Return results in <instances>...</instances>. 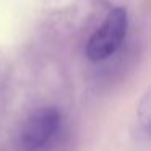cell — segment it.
Listing matches in <instances>:
<instances>
[{"instance_id":"cell-1","label":"cell","mask_w":151,"mask_h":151,"mask_svg":"<svg viewBox=\"0 0 151 151\" xmlns=\"http://www.w3.org/2000/svg\"><path fill=\"white\" fill-rule=\"evenodd\" d=\"M62 128V112L54 106H44L31 112L21 125L18 145L21 151H49Z\"/></svg>"},{"instance_id":"cell-2","label":"cell","mask_w":151,"mask_h":151,"mask_svg":"<svg viewBox=\"0 0 151 151\" xmlns=\"http://www.w3.org/2000/svg\"><path fill=\"white\" fill-rule=\"evenodd\" d=\"M128 31V13L124 7H115L107 13L101 26L91 34L86 44V57L91 62H102L119 50Z\"/></svg>"},{"instance_id":"cell-3","label":"cell","mask_w":151,"mask_h":151,"mask_svg":"<svg viewBox=\"0 0 151 151\" xmlns=\"http://www.w3.org/2000/svg\"><path fill=\"white\" fill-rule=\"evenodd\" d=\"M150 120H151V99H150V93L141 98V101L138 102V109H137V124L140 128V133L145 138H148L150 133Z\"/></svg>"}]
</instances>
